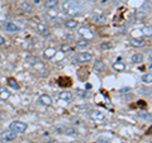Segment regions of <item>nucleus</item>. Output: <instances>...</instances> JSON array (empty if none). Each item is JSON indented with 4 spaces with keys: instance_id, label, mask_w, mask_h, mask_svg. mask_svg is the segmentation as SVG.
I'll use <instances>...</instances> for the list:
<instances>
[{
    "instance_id": "17",
    "label": "nucleus",
    "mask_w": 152,
    "mask_h": 143,
    "mask_svg": "<svg viewBox=\"0 0 152 143\" xmlns=\"http://www.w3.org/2000/svg\"><path fill=\"white\" fill-rule=\"evenodd\" d=\"M20 9L24 13H31L32 12V9H33V7H32V4L31 3H28L27 0H24L23 3H20Z\"/></svg>"
},
{
    "instance_id": "18",
    "label": "nucleus",
    "mask_w": 152,
    "mask_h": 143,
    "mask_svg": "<svg viewBox=\"0 0 152 143\" xmlns=\"http://www.w3.org/2000/svg\"><path fill=\"white\" fill-rule=\"evenodd\" d=\"M113 69L115 71H118V72H123V71L126 70V65L123 62H121V61H117V62L113 63Z\"/></svg>"
},
{
    "instance_id": "20",
    "label": "nucleus",
    "mask_w": 152,
    "mask_h": 143,
    "mask_svg": "<svg viewBox=\"0 0 152 143\" xmlns=\"http://www.w3.org/2000/svg\"><path fill=\"white\" fill-rule=\"evenodd\" d=\"M9 98H10V91H9L8 89L0 88V99L1 100H8Z\"/></svg>"
},
{
    "instance_id": "8",
    "label": "nucleus",
    "mask_w": 152,
    "mask_h": 143,
    "mask_svg": "<svg viewBox=\"0 0 152 143\" xmlns=\"http://www.w3.org/2000/svg\"><path fill=\"white\" fill-rule=\"evenodd\" d=\"M1 138L8 141V142H10V141H14L17 138V133L14 131H5V132L1 133Z\"/></svg>"
},
{
    "instance_id": "29",
    "label": "nucleus",
    "mask_w": 152,
    "mask_h": 143,
    "mask_svg": "<svg viewBox=\"0 0 152 143\" xmlns=\"http://www.w3.org/2000/svg\"><path fill=\"white\" fill-rule=\"evenodd\" d=\"M77 94L80 95V96H86V95H88V93H84L83 90H77Z\"/></svg>"
},
{
    "instance_id": "31",
    "label": "nucleus",
    "mask_w": 152,
    "mask_h": 143,
    "mask_svg": "<svg viewBox=\"0 0 152 143\" xmlns=\"http://www.w3.org/2000/svg\"><path fill=\"white\" fill-rule=\"evenodd\" d=\"M1 119H3V115H1V113H0V120H1Z\"/></svg>"
},
{
    "instance_id": "11",
    "label": "nucleus",
    "mask_w": 152,
    "mask_h": 143,
    "mask_svg": "<svg viewBox=\"0 0 152 143\" xmlns=\"http://www.w3.org/2000/svg\"><path fill=\"white\" fill-rule=\"evenodd\" d=\"M94 71H95V72H104V71H105V63H104L103 61H100V60L95 61Z\"/></svg>"
},
{
    "instance_id": "19",
    "label": "nucleus",
    "mask_w": 152,
    "mask_h": 143,
    "mask_svg": "<svg viewBox=\"0 0 152 143\" xmlns=\"http://www.w3.org/2000/svg\"><path fill=\"white\" fill-rule=\"evenodd\" d=\"M131 43L134 46V47H143L146 45V42L143 39H141V38H132Z\"/></svg>"
},
{
    "instance_id": "24",
    "label": "nucleus",
    "mask_w": 152,
    "mask_h": 143,
    "mask_svg": "<svg viewBox=\"0 0 152 143\" xmlns=\"http://www.w3.org/2000/svg\"><path fill=\"white\" fill-rule=\"evenodd\" d=\"M60 51L62 52V53H67V52L72 51V47L69 46V45H62V46H61V48H60Z\"/></svg>"
},
{
    "instance_id": "28",
    "label": "nucleus",
    "mask_w": 152,
    "mask_h": 143,
    "mask_svg": "<svg viewBox=\"0 0 152 143\" xmlns=\"http://www.w3.org/2000/svg\"><path fill=\"white\" fill-rule=\"evenodd\" d=\"M143 33H145V34H147V36H151V26L145 27L143 28Z\"/></svg>"
},
{
    "instance_id": "9",
    "label": "nucleus",
    "mask_w": 152,
    "mask_h": 143,
    "mask_svg": "<svg viewBox=\"0 0 152 143\" xmlns=\"http://www.w3.org/2000/svg\"><path fill=\"white\" fill-rule=\"evenodd\" d=\"M39 101H41V104L42 105H46V107H51L52 105V98L50 96V95H46V94H43V95H41L39 96Z\"/></svg>"
},
{
    "instance_id": "21",
    "label": "nucleus",
    "mask_w": 152,
    "mask_h": 143,
    "mask_svg": "<svg viewBox=\"0 0 152 143\" xmlns=\"http://www.w3.org/2000/svg\"><path fill=\"white\" fill-rule=\"evenodd\" d=\"M93 22L95 24H103V23L107 22V18L104 15H94L93 17Z\"/></svg>"
},
{
    "instance_id": "1",
    "label": "nucleus",
    "mask_w": 152,
    "mask_h": 143,
    "mask_svg": "<svg viewBox=\"0 0 152 143\" xmlns=\"http://www.w3.org/2000/svg\"><path fill=\"white\" fill-rule=\"evenodd\" d=\"M62 9H64L65 14H67L70 17L77 15L80 13V8L77 7V4L75 1H71V0H66V1L62 4Z\"/></svg>"
},
{
    "instance_id": "10",
    "label": "nucleus",
    "mask_w": 152,
    "mask_h": 143,
    "mask_svg": "<svg viewBox=\"0 0 152 143\" xmlns=\"http://www.w3.org/2000/svg\"><path fill=\"white\" fill-rule=\"evenodd\" d=\"M36 31L38 33H41V34H48V27H47L46 24H43V23H37L36 24Z\"/></svg>"
},
{
    "instance_id": "4",
    "label": "nucleus",
    "mask_w": 152,
    "mask_h": 143,
    "mask_svg": "<svg viewBox=\"0 0 152 143\" xmlns=\"http://www.w3.org/2000/svg\"><path fill=\"white\" fill-rule=\"evenodd\" d=\"M93 53H90V52H81L75 57V61L79 63H88L90 61H93Z\"/></svg>"
},
{
    "instance_id": "23",
    "label": "nucleus",
    "mask_w": 152,
    "mask_h": 143,
    "mask_svg": "<svg viewBox=\"0 0 152 143\" xmlns=\"http://www.w3.org/2000/svg\"><path fill=\"white\" fill-rule=\"evenodd\" d=\"M89 39H85V38H81V39H79V41H76V46L77 47H86L89 45Z\"/></svg>"
},
{
    "instance_id": "27",
    "label": "nucleus",
    "mask_w": 152,
    "mask_h": 143,
    "mask_svg": "<svg viewBox=\"0 0 152 143\" xmlns=\"http://www.w3.org/2000/svg\"><path fill=\"white\" fill-rule=\"evenodd\" d=\"M136 17H137V19H143L147 17V13L145 10H138L136 13Z\"/></svg>"
},
{
    "instance_id": "12",
    "label": "nucleus",
    "mask_w": 152,
    "mask_h": 143,
    "mask_svg": "<svg viewBox=\"0 0 152 143\" xmlns=\"http://www.w3.org/2000/svg\"><path fill=\"white\" fill-rule=\"evenodd\" d=\"M58 98L62 100V101H71L74 98V95L71 94L70 91H61L60 95H58Z\"/></svg>"
},
{
    "instance_id": "26",
    "label": "nucleus",
    "mask_w": 152,
    "mask_h": 143,
    "mask_svg": "<svg viewBox=\"0 0 152 143\" xmlns=\"http://www.w3.org/2000/svg\"><path fill=\"white\" fill-rule=\"evenodd\" d=\"M113 47V45L110 43V42H103V43L100 45V48L102 50H110Z\"/></svg>"
},
{
    "instance_id": "3",
    "label": "nucleus",
    "mask_w": 152,
    "mask_h": 143,
    "mask_svg": "<svg viewBox=\"0 0 152 143\" xmlns=\"http://www.w3.org/2000/svg\"><path fill=\"white\" fill-rule=\"evenodd\" d=\"M9 128H10V131H14L15 133H24L27 131V124L23 122L15 120V122H12L10 124H9Z\"/></svg>"
},
{
    "instance_id": "7",
    "label": "nucleus",
    "mask_w": 152,
    "mask_h": 143,
    "mask_svg": "<svg viewBox=\"0 0 152 143\" xmlns=\"http://www.w3.org/2000/svg\"><path fill=\"white\" fill-rule=\"evenodd\" d=\"M4 29L9 33H14V32H19L20 31V28H19L15 23H12V22H7L5 24H4Z\"/></svg>"
},
{
    "instance_id": "14",
    "label": "nucleus",
    "mask_w": 152,
    "mask_h": 143,
    "mask_svg": "<svg viewBox=\"0 0 152 143\" xmlns=\"http://www.w3.org/2000/svg\"><path fill=\"white\" fill-rule=\"evenodd\" d=\"M65 27L69 28V29H75V28L79 27V22L75 20V19H69V20H65Z\"/></svg>"
},
{
    "instance_id": "5",
    "label": "nucleus",
    "mask_w": 152,
    "mask_h": 143,
    "mask_svg": "<svg viewBox=\"0 0 152 143\" xmlns=\"http://www.w3.org/2000/svg\"><path fill=\"white\" fill-rule=\"evenodd\" d=\"M89 115H90V118H91L93 120H96V122H103V120H105V118H107V115L103 112L95 110V109L89 112Z\"/></svg>"
},
{
    "instance_id": "16",
    "label": "nucleus",
    "mask_w": 152,
    "mask_h": 143,
    "mask_svg": "<svg viewBox=\"0 0 152 143\" xmlns=\"http://www.w3.org/2000/svg\"><path fill=\"white\" fill-rule=\"evenodd\" d=\"M58 0H47V1L45 3V7H46V9H56L57 7H58Z\"/></svg>"
},
{
    "instance_id": "2",
    "label": "nucleus",
    "mask_w": 152,
    "mask_h": 143,
    "mask_svg": "<svg viewBox=\"0 0 152 143\" xmlns=\"http://www.w3.org/2000/svg\"><path fill=\"white\" fill-rule=\"evenodd\" d=\"M56 132L61 133V134H66V136H76L77 134V129H75L74 127H70V125H57Z\"/></svg>"
},
{
    "instance_id": "22",
    "label": "nucleus",
    "mask_w": 152,
    "mask_h": 143,
    "mask_svg": "<svg viewBox=\"0 0 152 143\" xmlns=\"http://www.w3.org/2000/svg\"><path fill=\"white\" fill-rule=\"evenodd\" d=\"M142 82H143V84H148V85L152 82V75H151V72L142 76Z\"/></svg>"
},
{
    "instance_id": "25",
    "label": "nucleus",
    "mask_w": 152,
    "mask_h": 143,
    "mask_svg": "<svg viewBox=\"0 0 152 143\" xmlns=\"http://www.w3.org/2000/svg\"><path fill=\"white\" fill-rule=\"evenodd\" d=\"M8 84L10 85V86H12L13 89H15V90H18V89H19V85H18V82H17V81L14 80V79H9V80H8Z\"/></svg>"
},
{
    "instance_id": "30",
    "label": "nucleus",
    "mask_w": 152,
    "mask_h": 143,
    "mask_svg": "<svg viewBox=\"0 0 152 143\" xmlns=\"http://www.w3.org/2000/svg\"><path fill=\"white\" fill-rule=\"evenodd\" d=\"M4 43H5V39H4V37L0 36V46H3Z\"/></svg>"
},
{
    "instance_id": "6",
    "label": "nucleus",
    "mask_w": 152,
    "mask_h": 143,
    "mask_svg": "<svg viewBox=\"0 0 152 143\" xmlns=\"http://www.w3.org/2000/svg\"><path fill=\"white\" fill-rule=\"evenodd\" d=\"M77 33H79V36H81L83 38H85V39H89V41L94 37V33L90 31L88 27H80Z\"/></svg>"
},
{
    "instance_id": "15",
    "label": "nucleus",
    "mask_w": 152,
    "mask_h": 143,
    "mask_svg": "<svg viewBox=\"0 0 152 143\" xmlns=\"http://www.w3.org/2000/svg\"><path fill=\"white\" fill-rule=\"evenodd\" d=\"M131 62L132 63H142L143 62V55L142 53H134L132 57H131Z\"/></svg>"
},
{
    "instance_id": "13",
    "label": "nucleus",
    "mask_w": 152,
    "mask_h": 143,
    "mask_svg": "<svg viewBox=\"0 0 152 143\" xmlns=\"http://www.w3.org/2000/svg\"><path fill=\"white\" fill-rule=\"evenodd\" d=\"M56 48H47L45 52H43V58L45 60H51L53 58V56L56 55Z\"/></svg>"
}]
</instances>
